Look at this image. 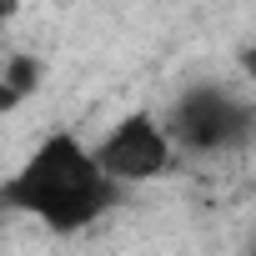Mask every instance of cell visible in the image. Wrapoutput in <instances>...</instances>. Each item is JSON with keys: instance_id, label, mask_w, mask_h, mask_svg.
<instances>
[{"instance_id": "cell-2", "label": "cell", "mask_w": 256, "mask_h": 256, "mask_svg": "<svg viewBox=\"0 0 256 256\" xmlns=\"http://www.w3.org/2000/svg\"><path fill=\"white\" fill-rule=\"evenodd\" d=\"M161 126H166V136L176 146V161L181 156L211 161V156H231V151L251 146L256 106H251V96H241L226 80H191L186 90H176Z\"/></svg>"}, {"instance_id": "cell-5", "label": "cell", "mask_w": 256, "mask_h": 256, "mask_svg": "<svg viewBox=\"0 0 256 256\" xmlns=\"http://www.w3.org/2000/svg\"><path fill=\"white\" fill-rule=\"evenodd\" d=\"M20 16V0H0V26H10Z\"/></svg>"}, {"instance_id": "cell-3", "label": "cell", "mask_w": 256, "mask_h": 256, "mask_svg": "<svg viewBox=\"0 0 256 256\" xmlns=\"http://www.w3.org/2000/svg\"><path fill=\"white\" fill-rule=\"evenodd\" d=\"M90 156L100 166V176L126 191V186H146V181H161L171 166H176V146L166 136V126H161V110H126L116 116L106 131L90 141Z\"/></svg>"}, {"instance_id": "cell-4", "label": "cell", "mask_w": 256, "mask_h": 256, "mask_svg": "<svg viewBox=\"0 0 256 256\" xmlns=\"http://www.w3.org/2000/svg\"><path fill=\"white\" fill-rule=\"evenodd\" d=\"M40 86H46V60L36 50H10L0 60V116H10L26 100H36Z\"/></svg>"}, {"instance_id": "cell-1", "label": "cell", "mask_w": 256, "mask_h": 256, "mask_svg": "<svg viewBox=\"0 0 256 256\" xmlns=\"http://www.w3.org/2000/svg\"><path fill=\"white\" fill-rule=\"evenodd\" d=\"M116 201H120V191L100 176L90 141L66 131V126L46 131L20 156V166L0 181V211L26 216L56 236H76V231L106 221L116 211Z\"/></svg>"}]
</instances>
